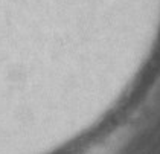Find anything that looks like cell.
Masks as SVG:
<instances>
[{
    "mask_svg": "<svg viewBox=\"0 0 160 154\" xmlns=\"http://www.w3.org/2000/svg\"><path fill=\"white\" fill-rule=\"evenodd\" d=\"M87 154H110V142L102 143L98 148H92Z\"/></svg>",
    "mask_w": 160,
    "mask_h": 154,
    "instance_id": "1",
    "label": "cell"
}]
</instances>
